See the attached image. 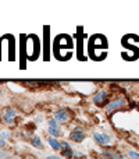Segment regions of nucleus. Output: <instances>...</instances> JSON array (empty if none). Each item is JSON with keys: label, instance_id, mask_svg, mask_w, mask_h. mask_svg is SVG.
<instances>
[{"label": "nucleus", "instance_id": "f257e3e1", "mask_svg": "<svg viewBox=\"0 0 139 159\" xmlns=\"http://www.w3.org/2000/svg\"><path fill=\"white\" fill-rule=\"evenodd\" d=\"M125 105H127V101H125V99H124V98H117V99H114V101L109 102V103L106 105V112L109 113V115H111L114 110L120 109V107L125 106Z\"/></svg>", "mask_w": 139, "mask_h": 159}, {"label": "nucleus", "instance_id": "f03ea898", "mask_svg": "<svg viewBox=\"0 0 139 159\" xmlns=\"http://www.w3.org/2000/svg\"><path fill=\"white\" fill-rule=\"evenodd\" d=\"M93 138L95 141L99 144V145H110L111 144V137H110L107 133H103V131H95L93 133Z\"/></svg>", "mask_w": 139, "mask_h": 159}, {"label": "nucleus", "instance_id": "7ed1b4c3", "mask_svg": "<svg viewBox=\"0 0 139 159\" xmlns=\"http://www.w3.org/2000/svg\"><path fill=\"white\" fill-rule=\"evenodd\" d=\"M15 117H17V110L14 107H7L2 115V119L6 124H13Z\"/></svg>", "mask_w": 139, "mask_h": 159}, {"label": "nucleus", "instance_id": "20e7f679", "mask_svg": "<svg viewBox=\"0 0 139 159\" xmlns=\"http://www.w3.org/2000/svg\"><path fill=\"white\" fill-rule=\"evenodd\" d=\"M70 119H71V115L67 109H60L54 113V120L57 121V123L64 124V123H67V121H70Z\"/></svg>", "mask_w": 139, "mask_h": 159}, {"label": "nucleus", "instance_id": "39448f33", "mask_svg": "<svg viewBox=\"0 0 139 159\" xmlns=\"http://www.w3.org/2000/svg\"><path fill=\"white\" fill-rule=\"evenodd\" d=\"M47 124H49V129H47V131H49V134L52 135V137H59V135L61 134L60 127H59V123L54 120V119H50Z\"/></svg>", "mask_w": 139, "mask_h": 159}, {"label": "nucleus", "instance_id": "423d86ee", "mask_svg": "<svg viewBox=\"0 0 139 159\" xmlns=\"http://www.w3.org/2000/svg\"><path fill=\"white\" fill-rule=\"evenodd\" d=\"M71 140L75 141V143H81L82 140L85 138V133H84V129L82 127H75V129L71 131Z\"/></svg>", "mask_w": 139, "mask_h": 159}, {"label": "nucleus", "instance_id": "0eeeda50", "mask_svg": "<svg viewBox=\"0 0 139 159\" xmlns=\"http://www.w3.org/2000/svg\"><path fill=\"white\" fill-rule=\"evenodd\" d=\"M107 98H109V95H107L106 91H99V92H96V95L93 96V102H95L96 105H99V106H102V105L106 103Z\"/></svg>", "mask_w": 139, "mask_h": 159}, {"label": "nucleus", "instance_id": "6e6552de", "mask_svg": "<svg viewBox=\"0 0 139 159\" xmlns=\"http://www.w3.org/2000/svg\"><path fill=\"white\" fill-rule=\"evenodd\" d=\"M8 138H10V131H8V130H3V131H0V147L6 145V143H7Z\"/></svg>", "mask_w": 139, "mask_h": 159}, {"label": "nucleus", "instance_id": "1a4fd4ad", "mask_svg": "<svg viewBox=\"0 0 139 159\" xmlns=\"http://www.w3.org/2000/svg\"><path fill=\"white\" fill-rule=\"evenodd\" d=\"M0 159H20L17 155L11 154L10 151H4V149H0Z\"/></svg>", "mask_w": 139, "mask_h": 159}, {"label": "nucleus", "instance_id": "9d476101", "mask_svg": "<svg viewBox=\"0 0 139 159\" xmlns=\"http://www.w3.org/2000/svg\"><path fill=\"white\" fill-rule=\"evenodd\" d=\"M47 143H49V145L52 147V148L54 149V151H59V149L61 148V144L59 143V141L56 140L54 137H49V140H47Z\"/></svg>", "mask_w": 139, "mask_h": 159}, {"label": "nucleus", "instance_id": "9b49d317", "mask_svg": "<svg viewBox=\"0 0 139 159\" xmlns=\"http://www.w3.org/2000/svg\"><path fill=\"white\" fill-rule=\"evenodd\" d=\"M31 144H32L35 148H39V149L43 148V144H42V141H41V138H39V137H32V140H31Z\"/></svg>", "mask_w": 139, "mask_h": 159}, {"label": "nucleus", "instance_id": "f8f14e48", "mask_svg": "<svg viewBox=\"0 0 139 159\" xmlns=\"http://www.w3.org/2000/svg\"><path fill=\"white\" fill-rule=\"evenodd\" d=\"M104 154H106L110 159H123V157H121L118 152H115V151H110V149H109V151H106Z\"/></svg>", "mask_w": 139, "mask_h": 159}, {"label": "nucleus", "instance_id": "ddd939ff", "mask_svg": "<svg viewBox=\"0 0 139 159\" xmlns=\"http://www.w3.org/2000/svg\"><path fill=\"white\" fill-rule=\"evenodd\" d=\"M128 157L131 159H139V154L135 151H128Z\"/></svg>", "mask_w": 139, "mask_h": 159}, {"label": "nucleus", "instance_id": "4468645a", "mask_svg": "<svg viewBox=\"0 0 139 159\" xmlns=\"http://www.w3.org/2000/svg\"><path fill=\"white\" fill-rule=\"evenodd\" d=\"M46 159H61V158H59V157H54V155H50V157H47Z\"/></svg>", "mask_w": 139, "mask_h": 159}]
</instances>
